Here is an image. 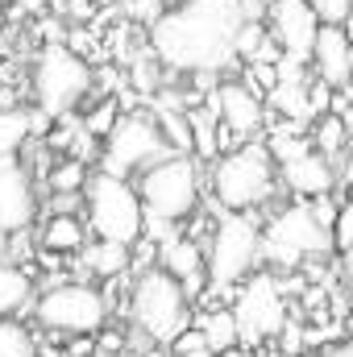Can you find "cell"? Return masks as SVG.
<instances>
[{
	"instance_id": "6da1fadb",
	"label": "cell",
	"mask_w": 353,
	"mask_h": 357,
	"mask_svg": "<svg viewBox=\"0 0 353 357\" xmlns=\"http://www.w3.org/2000/svg\"><path fill=\"white\" fill-rule=\"evenodd\" d=\"M241 29H246L241 0H183L150 29V42L167 67L216 75L237 59Z\"/></svg>"
},
{
	"instance_id": "7a4b0ae2",
	"label": "cell",
	"mask_w": 353,
	"mask_h": 357,
	"mask_svg": "<svg viewBox=\"0 0 353 357\" xmlns=\"http://www.w3.org/2000/svg\"><path fill=\"white\" fill-rule=\"evenodd\" d=\"M129 320L133 328L154 345H175L191 328V299L163 266H150L129 295Z\"/></svg>"
},
{
	"instance_id": "3957f363",
	"label": "cell",
	"mask_w": 353,
	"mask_h": 357,
	"mask_svg": "<svg viewBox=\"0 0 353 357\" xmlns=\"http://www.w3.org/2000/svg\"><path fill=\"white\" fill-rule=\"evenodd\" d=\"M91 67L63 42H46L33 59V104L46 121H63L91 91Z\"/></svg>"
},
{
	"instance_id": "277c9868",
	"label": "cell",
	"mask_w": 353,
	"mask_h": 357,
	"mask_svg": "<svg viewBox=\"0 0 353 357\" xmlns=\"http://www.w3.org/2000/svg\"><path fill=\"white\" fill-rule=\"evenodd\" d=\"M84 199H88V220L91 233L100 241H112V245H137L142 233H146V204L137 195V187L129 178L117 175H91L84 187Z\"/></svg>"
},
{
	"instance_id": "5b68a950",
	"label": "cell",
	"mask_w": 353,
	"mask_h": 357,
	"mask_svg": "<svg viewBox=\"0 0 353 357\" xmlns=\"http://www.w3.org/2000/svg\"><path fill=\"white\" fill-rule=\"evenodd\" d=\"M258 258H262V229L241 212L220 216L212 245H208V287L225 295V291L250 282Z\"/></svg>"
},
{
	"instance_id": "8992f818",
	"label": "cell",
	"mask_w": 353,
	"mask_h": 357,
	"mask_svg": "<svg viewBox=\"0 0 353 357\" xmlns=\"http://www.w3.org/2000/svg\"><path fill=\"white\" fill-rule=\"evenodd\" d=\"M212 191L220 199V208L229 212H250V208H262L274 191V162H270V150L250 142L233 154H225L212 171Z\"/></svg>"
},
{
	"instance_id": "52a82bcc",
	"label": "cell",
	"mask_w": 353,
	"mask_h": 357,
	"mask_svg": "<svg viewBox=\"0 0 353 357\" xmlns=\"http://www.w3.org/2000/svg\"><path fill=\"white\" fill-rule=\"evenodd\" d=\"M137 195H142L150 220L179 225L200 204V167L187 154H171V158H163L158 167H150L137 178Z\"/></svg>"
},
{
	"instance_id": "ba28073f",
	"label": "cell",
	"mask_w": 353,
	"mask_h": 357,
	"mask_svg": "<svg viewBox=\"0 0 353 357\" xmlns=\"http://www.w3.org/2000/svg\"><path fill=\"white\" fill-rule=\"evenodd\" d=\"M33 316L42 328L50 333H67V337H96L108 320V299L88 287V282H54L33 299Z\"/></svg>"
},
{
	"instance_id": "9c48e42d",
	"label": "cell",
	"mask_w": 353,
	"mask_h": 357,
	"mask_svg": "<svg viewBox=\"0 0 353 357\" xmlns=\"http://www.w3.org/2000/svg\"><path fill=\"white\" fill-rule=\"evenodd\" d=\"M175 150L167 146L163 129L150 125L146 116H121L117 129L108 133L104 150H100V171L117 178H129L133 171L146 175L150 167H158L163 158H171Z\"/></svg>"
},
{
	"instance_id": "30bf717a",
	"label": "cell",
	"mask_w": 353,
	"mask_h": 357,
	"mask_svg": "<svg viewBox=\"0 0 353 357\" xmlns=\"http://www.w3.org/2000/svg\"><path fill=\"white\" fill-rule=\"evenodd\" d=\"M333 245V233L312 216V204L299 199L291 208H283L270 229L262 233V258L274 266H299L303 258H316Z\"/></svg>"
},
{
	"instance_id": "8fae6325",
	"label": "cell",
	"mask_w": 353,
	"mask_h": 357,
	"mask_svg": "<svg viewBox=\"0 0 353 357\" xmlns=\"http://www.w3.org/2000/svg\"><path fill=\"white\" fill-rule=\"evenodd\" d=\"M233 316H237V328H241L246 345H262L270 337H278L287 328V299H283L278 278L274 274H254L250 282H241L237 299H233Z\"/></svg>"
},
{
	"instance_id": "7c38bea8",
	"label": "cell",
	"mask_w": 353,
	"mask_h": 357,
	"mask_svg": "<svg viewBox=\"0 0 353 357\" xmlns=\"http://www.w3.org/2000/svg\"><path fill=\"white\" fill-rule=\"evenodd\" d=\"M270 25H274V42L283 46V59L312 63L316 38H320L324 25L303 0H270Z\"/></svg>"
},
{
	"instance_id": "4fadbf2b",
	"label": "cell",
	"mask_w": 353,
	"mask_h": 357,
	"mask_svg": "<svg viewBox=\"0 0 353 357\" xmlns=\"http://www.w3.org/2000/svg\"><path fill=\"white\" fill-rule=\"evenodd\" d=\"M38 195L33 178L21 158H0V237H17L33 225Z\"/></svg>"
},
{
	"instance_id": "5bb4252c",
	"label": "cell",
	"mask_w": 353,
	"mask_h": 357,
	"mask_svg": "<svg viewBox=\"0 0 353 357\" xmlns=\"http://www.w3.org/2000/svg\"><path fill=\"white\" fill-rule=\"evenodd\" d=\"M312 67H316L320 84H329L333 91L353 88V42H350V33H345V25H324L320 29Z\"/></svg>"
},
{
	"instance_id": "9a60e30c",
	"label": "cell",
	"mask_w": 353,
	"mask_h": 357,
	"mask_svg": "<svg viewBox=\"0 0 353 357\" xmlns=\"http://www.w3.org/2000/svg\"><path fill=\"white\" fill-rule=\"evenodd\" d=\"M212 104H216L220 125H225L233 137H250V133H258V125L266 121L262 100L246 88V84H220Z\"/></svg>"
},
{
	"instance_id": "2e32d148",
	"label": "cell",
	"mask_w": 353,
	"mask_h": 357,
	"mask_svg": "<svg viewBox=\"0 0 353 357\" xmlns=\"http://www.w3.org/2000/svg\"><path fill=\"white\" fill-rule=\"evenodd\" d=\"M158 266L167 270L179 287L187 291V299H195V295L204 291V282H208L204 250H200L191 237H171V241H163V250H158Z\"/></svg>"
},
{
	"instance_id": "e0dca14e",
	"label": "cell",
	"mask_w": 353,
	"mask_h": 357,
	"mask_svg": "<svg viewBox=\"0 0 353 357\" xmlns=\"http://www.w3.org/2000/svg\"><path fill=\"white\" fill-rule=\"evenodd\" d=\"M278 175H283V183H287L299 199H324V195L341 183L337 171H333V162H329V158H320L316 150H312L308 158L291 162V167H278Z\"/></svg>"
},
{
	"instance_id": "ac0fdd59",
	"label": "cell",
	"mask_w": 353,
	"mask_h": 357,
	"mask_svg": "<svg viewBox=\"0 0 353 357\" xmlns=\"http://www.w3.org/2000/svg\"><path fill=\"white\" fill-rule=\"evenodd\" d=\"M46 116L33 108H0V158H17L21 146L33 137V129H42Z\"/></svg>"
},
{
	"instance_id": "d6986e66",
	"label": "cell",
	"mask_w": 353,
	"mask_h": 357,
	"mask_svg": "<svg viewBox=\"0 0 353 357\" xmlns=\"http://www.w3.org/2000/svg\"><path fill=\"white\" fill-rule=\"evenodd\" d=\"M200 333H204L208 349H212L216 357L233 354V349L241 345V328H237V316H233V307H212V312H204V320H200Z\"/></svg>"
},
{
	"instance_id": "ffe728a7",
	"label": "cell",
	"mask_w": 353,
	"mask_h": 357,
	"mask_svg": "<svg viewBox=\"0 0 353 357\" xmlns=\"http://www.w3.org/2000/svg\"><path fill=\"white\" fill-rule=\"evenodd\" d=\"M42 250L46 254H80L88 250L84 245V225L71 216V212H59L42 225Z\"/></svg>"
},
{
	"instance_id": "44dd1931",
	"label": "cell",
	"mask_w": 353,
	"mask_h": 357,
	"mask_svg": "<svg viewBox=\"0 0 353 357\" xmlns=\"http://www.w3.org/2000/svg\"><path fill=\"white\" fill-rule=\"evenodd\" d=\"M33 299V278L13 262H0V320H13V312H21Z\"/></svg>"
},
{
	"instance_id": "7402d4cb",
	"label": "cell",
	"mask_w": 353,
	"mask_h": 357,
	"mask_svg": "<svg viewBox=\"0 0 353 357\" xmlns=\"http://www.w3.org/2000/svg\"><path fill=\"white\" fill-rule=\"evenodd\" d=\"M270 104L278 112H287L291 121H308L312 116V91L303 88V79H278L270 88Z\"/></svg>"
},
{
	"instance_id": "603a6c76",
	"label": "cell",
	"mask_w": 353,
	"mask_h": 357,
	"mask_svg": "<svg viewBox=\"0 0 353 357\" xmlns=\"http://www.w3.org/2000/svg\"><path fill=\"white\" fill-rule=\"evenodd\" d=\"M84 266L96 278H121V270L129 266V245H112V241H100L84 250Z\"/></svg>"
},
{
	"instance_id": "cb8c5ba5",
	"label": "cell",
	"mask_w": 353,
	"mask_h": 357,
	"mask_svg": "<svg viewBox=\"0 0 353 357\" xmlns=\"http://www.w3.org/2000/svg\"><path fill=\"white\" fill-rule=\"evenodd\" d=\"M312 142H316V154L333 162V158H341V154H345V146H350V129L341 125V116H337V112H329V116H320V121H316Z\"/></svg>"
},
{
	"instance_id": "d4e9b609",
	"label": "cell",
	"mask_w": 353,
	"mask_h": 357,
	"mask_svg": "<svg viewBox=\"0 0 353 357\" xmlns=\"http://www.w3.org/2000/svg\"><path fill=\"white\" fill-rule=\"evenodd\" d=\"M0 357H42L38 337L21 320H0Z\"/></svg>"
},
{
	"instance_id": "484cf974",
	"label": "cell",
	"mask_w": 353,
	"mask_h": 357,
	"mask_svg": "<svg viewBox=\"0 0 353 357\" xmlns=\"http://www.w3.org/2000/svg\"><path fill=\"white\" fill-rule=\"evenodd\" d=\"M158 129H163V137H167V146H171L175 154L195 150V137H191V121H187V112H179V108H163V112H158Z\"/></svg>"
},
{
	"instance_id": "4316f807",
	"label": "cell",
	"mask_w": 353,
	"mask_h": 357,
	"mask_svg": "<svg viewBox=\"0 0 353 357\" xmlns=\"http://www.w3.org/2000/svg\"><path fill=\"white\" fill-rule=\"evenodd\" d=\"M88 167H84V158H71L67 167H59V171H50V187H54V195H84V187H88Z\"/></svg>"
},
{
	"instance_id": "83f0119b",
	"label": "cell",
	"mask_w": 353,
	"mask_h": 357,
	"mask_svg": "<svg viewBox=\"0 0 353 357\" xmlns=\"http://www.w3.org/2000/svg\"><path fill=\"white\" fill-rule=\"evenodd\" d=\"M266 46H270V33H266V25L258 21H246V29L237 33V59H250V63H258L266 54Z\"/></svg>"
},
{
	"instance_id": "f1b7e54d",
	"label": "cell",
	"mask_w": 353,
	"mask_h": 357,
	"mask_svg": "<svg viewBox=\"0 0 353 357\" xmlns=\"http://www.w3.org/2000/svg\"><path fill=\"white\" fill-rule=\"evenodd\" d=\"M117 121H121V116H117V100H104V104L91 108V116L84 121V129H88L91 137H104V142H108V133L117 129Z\"/></svg>"
},
{
	"instance_id": "f546056e",
	"label": "cell",
	"mask_w": 353,
	"mask_h": 357,
	"mask_svg": "<svg viewBox=\"0 0 353 357\" xmlns=\"http://www.w3.org/2000/svg\"><path fill=\"white\" fill-rule=\"evenodd\" d=\"M316 17H320V25H345L353 17V0H303Z\"/></svg>"
},
{
	"instance_id": "4dcf8cb0",
	"label": "cell",
	"mask_w": 353,
	"mask_h": 357,
	"mask_svg": "<svg viewBox=\"0 0 353 357\" xmlns=\"http://www.w3.org/2000/svg\"><path fill=\"white\" fill-rule=\"evenodd\" d=\"M333 245L345 254V250H353V199H345L341 204V212H337V225H333Z\"/></svg>"
},
{
	"instance_id": "1f68e13d",
	"label": "cell",
	"mask_w": 353,
	"mask_h": 357,
	"mask_svg": "<svg viewBox=\"0 0 353 357\" xmlns=\"http://www.w3.org/2000/svg\"><path fill=\"white\" fill-rule=\"evenodd\" d=\"M171 349H175V357H187V354H200V349H208V341H204V333H200V328H187L175 345H171Z\"/></svg>"
},
{
	"instance_id": "d6a6232c",
	"label": "cell",
	"mask_w": 353,
	"mask_h": 357,
	"mask_svg": "<svg viewBox=\"0 0 353 357\" xmlns=\"http://www.w3.org/2000/svg\"><path fill=\"white\" fill-rule=\"evenodd\" d=\"M341 274H345V295H350V307H353V250L341 254Z\"/></svg>"
},
{
	"instance_id": "836d02e7",
	"label": "cell",
	"mask_w": 353,
	"mask_h": 357,
	"mask_svg": "<svg viewBox=\"0 0 353 357\" xmlns=\"http://www.w3.org/2000/svg\"><path fill=\"white\" fill-rule=\"evenodd\" d=\"M91 4H96V0H67V8H71V17H80V21H84V17L91 13Z\"/></svg>"
},
{
	"instance_id": "e575fe53",
	"label": "cell",
	"mask_w": 353,
	"mask_h": 357,
	"mask_svg": "<svg viewBox=\"0 0 353 357\" xmlns=\"http://www.w3.org/2000/svg\"><path fill=\"white\" fill-rule=\"evenodd\" d=\"M13 8H21V13H42L46 8V0H8Z\"/></svg>"
},
{
	"instance_id": "d590c367",
	"label": "cell",
	"mask_w": 353,
	"mask_h": 357,
	"mask_svg": "<svg viewBox=\"0 0 353 357\" xmlns=\"http://www.w3.org/2000/svg\"><path fill=\"white\" fill-rule=\"evenodd\" d=\"M225 357H278V354H262V349H233V354Z\"/></svg>"
},
{
	"instance_id": "8d00e7d4",
	"label": "cell",
	"mask_w": 353,
	"mask_h": 357,
	"mask_svg": "<svg viewBox=\"0 0 353 357\" xmlns=\"http://www.w3.org/2000/svg\"><path fill=\"white\" fill-rule=\"evenodd\" d=\"M337 116H341V125H345V129H350V133H353V104H345V108H341Z\"/></svg>"
},
{
	"instance_id": "74e56055",
	"label": "cell",
	"mask_w": 353,
	"mask_h": 357,
	"mask_svg": "<svg viewBox=\"0 0 353 357\" xmlns=\"http://www.w3.org/2000/svg\"><path fill=\"white\" fill-rule=\"evenodd\" d=\"M324 357H353V341H350V345H337V349H329Z\"/></svg>"
},
{
	"instance_id": "f35d334b",
	"label": "cell",
	"mask_w": 353,
	"mask_h": 357,
	"mask_svg": "<svg viewBox=\"0 0 353 357\" xmlns=\"http://www.w3.org/2000/svg\"><path fill=\"white\" fill-rule=\"evenodd\" d=\"M187 357H216L212 349H200V354H187Z\"/></svg>"
},
{
	"instance_id": "ab89813d",
	"label": "cell",
	"mask_w": 353,
	"mask_h": 357,
	"mask_svg": "<svg viewBox=\"0 0 353 357\" xmlns=\"http://www.w3.org/2000/svg\"><path fill=\"white\" fill-rule=\"evenodd\" d=\"M345 178L353 183V154H350V167H345Z\"/></svg>"
},
{
	"instance_id": "60d3db41",
	"label": "cell",
	"mask_w": 353,
	"mask_h": 357,
	"mask_svg": "<svg viewBox=\"0 0 353 357\" xmlns=\"http://www.w3.org/2000/svg\"><path fill=\"white\" fill-rule=\"evenodd\" d=\"M42 357H71V354H42Z\"/></svg>"
},
{
	"instance_id": "b9f144b4",
	"label": "cell",
	"mask_w": 353,
	"mask_h": 357,
	"mask_svg": "<svg viewBox=\"0 0 353 357\" xmlns=\"http://www.w3.org/2000/svg\"><path fill=\"white\" fill-rule=\"evenodd\" d=\"M0 33H4V21H0Z\"/></svg>"
}]
</instances>
